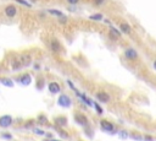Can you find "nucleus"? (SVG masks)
I'll use <instances>...</instances> for the list:
<instances>
[{
	"instance_id": "obj_7",
	"label": "nucleus",
	"mask_w": 156,
	"mask_h": 141,
	"mask_svg": "<svg viewBox=\"0 0 156 141\" xmlns=\"http://www.w3.org/2000/svg\"><path fill=\"white\" fill-rule=\"evenodd\" d=\"M74 120H76V123H78L82 126H87L88 125V119L84 117L83 114H76L74 115Z\"/></svg>"
},
{
	"instance_id": "obj_21",
	"label": "nucleus",
	"mask_w": 156,
	"mask_h": 141,
	"mask_svg": "<svg viewBox=\"0 0 156 141\" xmlns=\"http://www.w3.org/2000/svg\"><path fill=\"white\" fill-rule=\"evenodd\" d=\"M93 106H94V107H95V109H96V112H98V113H100V114H101V113H102V109H101V108H100V106H99V104H98V103H93Z\"/></svg>"
},
{
	"instance_id": "obj_4",
	"label": "nucleus",
	"mask_w": 156,
	"mask_h": 141,
	"mask_svg": "<svg viewBox=\"0 0 156 141\" xmlns=\"http://www.w3.org/2000/svg\"><path fill=\"white\" fill-rule=\"evenodd\" d=\"M12 124V118L11 115H3L0 118V126L1 128H9Z\"/></svg>"
},
{
	"instance_id": "obj_23",
	"label": "nucleus",
	"mask_w": 156,
	"mask_h": 141,
	"mask_svg": "<svg viewBox=\"0 0 156 141\" xmlns=\"http://www.w3.org/2000/svg\"><path fill=\"white\" fill-rule=\"evenodd\" d=\"M67 1H68V4H71V5H76V4L79 3V0H67Z\"/></svg>"
},
{
	"instance_id": "obj_5",
	"label": "nucleus",
	"mask_w": 156,
	"mask_h": 141,
	"mask_svg": "<svg viewBox=\"0 0 156 141\" xmlns=\"http://www.w3.org/2000/svg\"><path fill=\"white\" fill-rule=\"evenodd\" d=\"M17 14V9L15 5H7L5 7V15L7 17H15Z\"/></svg>"
},
{
	"instance_id": "obj_16",
	"label": "nucleus",
	"mask_w": 156,
	"mask_h": 141,
	"mask_svg": "<svg viewBox=\"0 0 156 141\" xmlns=\"http://www.w3.org/2000/svg\"><path fill=\"white\" fill-rule=\"evenodd\" d=\"M0 82H1L4 86H6V87H14V81L10 80V79H1V80H0Z\"/></svg>"
},
{
	"instance_id": "obj_2",
	"label": "nucleus",
	"mask_w": 156,
	"mask_h": 141,
	"mask_svg": "<svg viewBox=\"0 0 156 141\" xmlns=\"http://www.w3.org/2000/svg\"><path fill=\"white\" fill-rule=\"evenodd\" d=\"M71 98L68 97V96H66V95H61L60 97H59V99H57V104L59 106H61V107H63V108H68V107H71Z\"/></svg>"
},
{
	"instance_id": "obj_10",
	"label": "nucleus",
	"mask_w": 156,
	"mask_h": 141,
	"mask_svg": "<svg viewBox=\"0 0 156 141\" xmlns=\"http://www.w3.org/2000/svg\"><path fill=\"white\" fill-rule=\"evenodd\" d=\"M109 36H110L111 40L117 41V40H118V38L121 37V31H118V30H116L115 27L110 26V33H109Z\"/></svg>"
},
{
	"instance_id": "obj_20",
	"label": "nucleus",
	"mask_w": 156,
	"mask_h": 141,
	"mask_svg": "<svg viewBox=\"0 0 156 141\" xmlns=\"http://www.w3.org/2000/svg\"><path fill=\"white\" fill-rule=\"evenodd\" d=\"M33 131H34V134H38V135H45L46 133L44 131V130H42V129H33Z\"/></svg>"
},
{
	"instance_id": "obj_11",
	"label": "nucleus",
	"mask_w": 156,
	"mask_h": 141,
	"mask_svg": "<svg viewBox=\"0 0 156 141\" xmlns=\"http://www.w3.org/2000/svg\"><path fill=\"white\" fill-rule=\"evenodd\" d=\"M96 98L100 102H102V103H107V102L110 101V96L106 92H98L96 93Z\"/></svg>"
},
{
	"instance_id": "obj_3",
	"label": "nucleus",
	"mask_w": 156,
	"mask_h": 141,
	"mask_svg": "<svg viewBox=\"0 0 156 141\" xmlns=\"http://www.w3.org/2000/svg\"><path fill=\"white\" fill-rule=\"evenodd\" d=\"M100 126L104 131H107V133H113L115 131V126L112 123L107 122V120H101L100 122Z\"/></svg>"
},
{
	"instance_id": "obj_1",
	"label": "nucleus",
	"mask_w": 156,
	"mask_h": 141,
	"mask_svg": "<svg viewBox=\"0 0 156 141\" xmlns=\"http://www.w3.org/2000/svg\"><path fill=\"white\" fill-rule=\"evenodd\" d=\"M124 58H126L127 60L134 61V60H137V59L139 58V54H138V52H137L134 48H127V49L124 50Z\"/></svg>"
},
{
	"instance_id": "obj_8",
	"label": "nucleus",
	"mask_w": 156,
	"mask_h": 141,
	"mask_svg": "<svg viewBox=\"0 0 156 141\" xmlns=\"http://www.w3.org/2000/svg\"><path fill=\"white\" fill-rule=\"evenodd\" d=\"M48 88L53 95H56V93H59L61 91V87H60V85L57 82H50L48 85Z\"/></svg>"
},
{
	"instance_id": "obj_28",
	"label": "nucleus",
	"mask_w": 156,
	"mask_h": 141,
	"mask_svg": "<svg viewBox=\"0 0 156 141\" xmlns=\"http://www.w3.org/2000/svg\"><path fill=\"white\" fill-rule=\"evenodd\" d=\"M50 141H57V140H50Z\"/></svg>"
},
{
	"instance_id": "obj_15",
	"label": "nucleus",
	"mask_w": 156,
	"mask_h": 141,
	"mask_svg": "<svg viewBox=\"0 0 156 141\" xmlns=\"http://www.w3.org/2000/svg\"><path fill=\"white\" fill-rule=\"evenodd\" d=\"M89 20H92V21H102L104 16H102V14H93V15L89 16Z\"/></svg>"
},
{
	"instance_id": "obj_13",
	"label": "nucleus",
	"mask_w": 156,
	"mask_h": 141,
	"mask_svg": "<svg viewBox=\"0 0 156 141\" xmlns=\"http://www.w3.org/2000/svg\"><path fill=\"white\" fill-rule=\"evenodd\" d=\"M31 61H32V59H31V55H22L21 57V63H22V65L23 66H28L29 64H31Z\"/></svg>"
},
{
	"instance_id": "obj_25",
	"label": "nucleus",
	"mask_w": 156,
	"mask_h": 141,
	"mask_svg": "<svg viewBox=\"0 0 156 141\" xmlns=\"http://www.w3.org/2000/svg\"><path fill=\"white\" fill-rule=\"evenodd\" d=\"M3 137H4V139H11V135H10V134H4Z\"/></svg>"
},
{
	"instance_id": "obj_14",
	"label": "nucleus",
	"mask_w": 156,
	"mask_h": 141,
	"mask_svg": "<svg viewBox=\"0 0 156 141\" xmlns=\"http://www.w3.org/2000/svg\"><path fill=\"white\" fill-rule=\"evenodd\" d=\"M76 93H77V96H78V97H79V98H81V99H82V101L84 102V103H87L88 106H93V102H92V101H90L89 98H87V97H85L84 95H82V93H79V92H78V91H76Z\"/></svg>"
},
{
	"instance_id": "obj_26",
	"label": "nucleus",
	"mask_w": 156,
	"mask_h": 141,
	"mask_svg": "<svg viewBox=\"0 0 156 141\" xmlns=\"http://www.w3.org/2000/svg\"><path fill=\"white\" fill-rule=\"evenodd\" d=\"M39 68H40V66H39V65H38V64H35V66H34V69H35V70H38Z\"/></svg>"
},
{
	"instance_id": "obj_22",
	"label": "nucleus",
	"mask_w": 156,
	"mask_h": 141,
	"mask_svg": "<svg viewBox=\"0 0 156 141\" xmlns=\"http://www.w3.org/2000/svg\"><path fill=\"white\" fill-rule=\"evenodd\" d=\"M105 1H106V0H94V4L99 6V5H102V4L105 3Z\"/></svg>"
},
{
	"instance_id": "obj_29",
	"label": "nucleus",
	"mask_w": 156,
	"mask_h": 141,
	"mask_svg": "<svg viewBox=\"0 0 156 141\" xmlns=\"http://www.w3.org/2000/svg\"><path fill=\"white\" fill-rule=\"evenodd\" d=\"M32 1H37V0H32Z\"/></svg>"
},
{
	"instance_id": "obj_12",
	"label": "nucleus",
	"mask_w": 156,
	"mask_h": 141,
	"mask_svg": "<svg viewBox=\"0 0 156 141\" xmlns=\"http://www.w3.org/2000/svg\"><path fill=\"white\" fill-rule=\"evenodd\" d=\"M18 82L20 84H22V85H24V86H27V85H29L31 82H32V78H31V75L29 74H24L22 78L18 80Z\"/></svg>"
},
{
	"instance_id": "obj_19",
	"label": "nucleus",
	"mask_w": 156,
	"mask_h": 141,
	"mask_svg": "<svg viewBox=\"0 0 156 141\" xmlns=\"http://www.w3.org/2000/svg\"><path fill=\"white\" fill-rule=\"evenodd\" d=\"M15 1L18 3V4H21V5H23V6H26V7H31V6H32L31 3L26 1V0H15Z\"/></svg>"
},
{
	"instance_id": "obj_9",
	"label": "nucleus",
	"mask_w": 156,
	"mask_h": 141,
	"mask_svg": "<svg viewBox=\"0 0 156 141\" xmlns=\"http://www.w3.org/2000/svg\"><path fill=\"white\" fill-rule=\"evenodd\" d=\"M50 49L53 50L54 53H59L61 50V44L57 40H51L50 41Z\"/></svg>"
},
{
	"instance_id": "obj_27",
	"label": "nucleus",
	"mask_w": 156,
	"mask_h": 141,
	"mask_svg": "<svg viewBox=\"0 0 156 141\" xmlns=\"http://www.w3.org/2000/svg\"><path fill=\"white\" fill-rule=\"evenodd\" d=\"M152 66H154V69H155V70H156V60H155V61H154V64H152Z\"/></svg>"
},
{
	"instance_id": "obj_17",
	"label": "nucleus",
	"mask_w": 156,
	"mask_h": 141,
	"mask_svg": "<svg viewBox=\"0 0 156 141\" xmlns=\"http://www.w3.org/2000/svg\"><path fill=\"white\" fill-rule=\"evenodd\" d=\"M56 123H57L60 126H66L67 119L65 118V117H59V118H56Z\"/></svg>"
},
{
	"instance_id": "obj_18",
	"label": "nucleus",
	"mask_w": 156,
	"mask_h": 141,
	"mask_svg": "<svg viewBox=\"0 0 156 141\" xmlns=\"http://www.w3.org/2000/svg\"><path fill=\"white\" fill-rule=\"evenodd\" d=\"M49 14H51V15H55V16H57L59 19L60 17H62V16H65L61 11H59V10H49Z\"/></svg>"
},
{
	"instance_id": "obj_24",
	"label": "nucleus",
	"mask_w": 156,
	"mask_h": 141,
	"mask_svg": "<svg viewBox=\"0 0 156 141\" xmlns=\"http://www.w3.org/2000/svg\"><path fill=\"white\" fill-rule=\"evenodd\" d=\"M67 84H68V85H70V87H71V88H72V90H73V91H77V90H76V87H74V86H73V84H72V82H71V81H70V80H67Z\"/></svg>"
},
{
	"instance_id": "obj_6",
	"label": "nucleus",
	"mask_w": 156,
	"mask_h": 141,
	"mask_svg": "<svg viewBox=\"0 0 156 141\" xmlns=\"http://www.w3.org/2000/svg\"><path fill=\"white\" fill-rule=\"evenodd\" d=\"M120 31L124 34H131L132 33V27L131 25L127 23V22H121L120 23Z\"/></svg>"
}]
</instances>
